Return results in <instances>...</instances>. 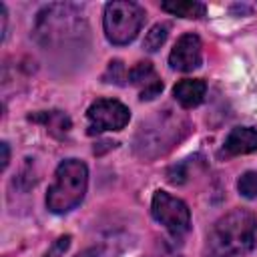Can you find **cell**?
Segmentation results:
<instances>
[{"instance_id": "6da1fadb", "label": "cell", "mask_w": 257, "mask_h": 257, "mask_svg": "<svg viewBox=\"0 0 257 257\" xmlns=\"http://www.w3.org/2000/svg\"><path fill=\"white\" fill-rule=\"evenodd\" d=\"M211 257H245L257 247V215L249 209H233L209 231Z\"/></svg>"}, {"instance_id": "7a4b0ae2", "label": "cell", "mask_w": 257, "mask_h": 257, "mask_svg": "<svg viewBox=\"0 0 257 257\" xmlns=\"http://www.w3.org/2000/svg\"><path fill=\"white\" fill-rule=\"evenodd\" d=\"M86 22L76 4H48L36 14L34 36L42 46L64 44L84 34Z\"/></svg>"}, {"instance_id": "3957f363", "label": "cell", "mask_w": 257, "mask_h": 257, "mask_svg": "<svg viewBox=\"0 0 257 257\" xmlns=\"http://www.w3.org/2000/svg\"><path fill=\"white\" fill-rule=\"evenodd\" d=\"M88 187V167L80 159H64L46 193V209L54 215L72 211L84 199Z\"/></svg>"}, {"instance_id": "277c9868", "label": "cell", "mask_w": 257, "mask_h": 257, "mask_svg": "<svg viewBox=\"0 0 257 257\" xmlns=\"http://www.w3.org/2000/svg\"><path fill=\"white\" fill-rule=\"evenodd\" d=\"M189 131V122L171 110H165L163 114H157L155 118L143 122L139 126L135 149L145 159H155L159 155H165L171 151Z\"/></svg>"}, {"instance_id": "5b68a950", "label": "cell", "mask_w": 257, "mask_h": 257, "mask_svg": "<svg viewBox=\"0 0 257 257\" xmlns=\"http://www.w3.org/2000/svg\"><path fill=\"white\" fill-rule=\"evenodd\" d=\"M145 22V8L137 2L128 0H114L104 6L102 14V28L104 36L114 46H124L133 42Z\"/></svg>"}, {"instance_id": "8992f818", "label": "cell", "mask_w": 257, "mask_h": 257, "mask_svg": "<svg viewBox=\"0 0 257 257\" xmlns=\"http://www.w3.org/2000/svg\"><path fill=\"white\" fill-rule=\"evenodd\" d=\"M151 213H153V219L161 223L175 237H183L191 229V211L187 203L173 197L167 191H155Z\"/></svg>"}, {"instance_id": "52a82bcc", "label": "cell", "mask_w": 257, "mask_h": 257, "mask_svg": "<svg viewBox=\"0 0 257 257\" xmlns=\"http://www.w3.org/2000/svg\"><path fill=\"white\" fill-rule=\"evenodd\" d=\"M86 118H88V135H96L104 131H122L131 120V110L120 100L98 98L88 106Z\"/></svg>"}, {"instance_id": "ba28073f", "label": "cell", "mask_w": 257, "mask_h": 257, "mask_svg": "<svg viewBox=\"0 0 257 257\" xmlns=\"http://www.w3.org/2000/svg\"><path fill=\"white\" fill-rule=\"evenodd\" d=\"M201 48H203L201 38L197 34H193V32L183 34L175 42V46L169 54V66L173 70H179V72H193L203 62V50Z\"/></svg>"}, {"instance_id": "9c48e42d", "label": "cell", "mask_w": 257, "mask_h": 257, "mask_svg": "<svg viewBox=\"0 0 257 257\" xmlns=\"http://www.w3.org/2000/svg\"><path fill=\"white\" fill-rule=\"evenodd\" d=\"M128 82L139 88L141 100H153L163 92V80L155 72L151 62H139L128 70Z\"/></svg>"}, {"instance_id": "30bf717a", "label": "cell", "mask_w": 257, "mask_h": 257, "mask_svg": "<svg viewBox=\"0 0 257 257\" xmlns=\"http://www.w3.org/2000/svg\"><path fill=\"white\" fill-rule=\"evenodd\" d=\"M255 151H257V131L251 126H235L227 135V139L219 151V157L231 159V157L249 155Z\"/></svg>"}, {"instance_id": "8fae6325", "label": "cell", "mask_w": 257, "mask_h": 257, "mask_svg": "<svg viewBox=\"0 0 257 257\" xmlns=\"http://www.w3.org/2000/svg\"><path fill=\"white\" fill-rule=\"evenodd\" d=\"M205 94H207V82L203 78H183L173 86V96L183 108L199 106Z\"/></svg>"}, {"instance_id": "7c38bea8", "label": "cell", "mask_w": 257, "mask_h": 257, "mask_svg": "<svg viewBox=\"0 0 257 257\" xmlns=\"http://www.w3.org/2000/svg\"><path fill=\"white\" fill-rule=\"evenodd\" d=\"M161 8L173 16H179V18H193V20H199L205 16L207 12V6L203 2H197V0H167L161 4Z\"/></svg>"}, {"instance_id": "4fadbf2b", "label": "cell", "mask_w": 257, "mask_h": 257, "mask_svg": "<svg viewBox=\"0 0 257 257\" xmlns=\"http://www.w3.org/2000/svg\"><path fill=\"white\" fill-rule=\"evenodd\" d=\"M30 120L44 122L54 137H64L70 131V118L60 110H46V112H40V114H32Z\"/></svg>"}, {"instance_id": "5bb4252c", "label": "cell", "mask_w": 257, "mask_h": 257, "mask_svg": "<svg viewBox=\"0 0 257 257\" xmlns=\"http://www.w3.org/2000/svg\"><path fill=\"white\" fill-rule=\"evenodd\" d=\"M169 36V26L167 24H155L151 26V30L145 34V40H143V48L149 50V52H157L165 40Z\"/></svg>"}, {"instance_id": "9a60e30c", "label": "cell", "mask_w": 257, "mask_h": 257, "mask_svg": "<svg viewBox=\"0 0 257 257\" xmlns=\"http://www.w3.org/2000/svg\"><path fill=\"white\" fill-rule=\"evenodd\" d=\"M237 191L245 199H257V171H245L237 181Z\"/></svg>"}, {"instance_id": "2e32d148", "label": "cell", "mask_w": 257, "mask_h": 257, "mask_svg": "<svg viewBox=\"0 0 257 257\" xmlns=\"http://www.w3.org/2000/svg\"><path fill=\"white\" fill-rule=\"evenodd\" d=\"M102 80L104 82H114V84H124V80H128V72L124 70L120 60H110Z\"/></svg>"}, {"instance_id": "e0dca14e", "label": "cell", "mask_w": 257, "mask_h": 257, "mask_svg": "<svg viewBox=\"0 0 257 257\" xmlns=\"http://www.w3.org/2000/svg\"><path fill=\"white\" fill-rule=\"evenodd\" d=\"M70 241H72L70 235H60V237L48 247V251L44 253V257H64V253H66L68 247H70Z\"/></svg>"}, {"instance_id": "ac0fdd59", "label": "cell", "mask_w": 257, "mask_h": 257, "mask_svg": "<svg viewBox=\"0 0 257 257\" xmlns=\"http://www.w3.org/2000/svg\"><path fill=\"white\" fill-rule=\"evenodd\" d=\"M0 149H2V171H6V167L10 163V147L4 141V143H0Z\"/></svg>"}, {"instance_id": "d6986e66", "label": "cell", "mask_w": 257, "mask_h": 257, "mask_svg": "<svg viewBox=\"0 0 257 257\" xmlns=\"http://www.w3.org/2000/svg\"><path fill=\"white\" fill-rule=\"evenodd\" d=\"M0 20H2V40L6 38V22H8V14H6V6L0 4Z\"/></svg>"}, {"instance_id": "ffe728a7", "label": "cell", "mask_w": 257, "mask_h": 257, "mask_svg": "<svg viewBox=\"0 0 257 257\" xmlns=\"http://www.w3.org/2000/svg\"><path fill=\"white\" fill-rule=\"evenodd\" d=\"M98 255H100V249H96V247H88V249L80 251L76 257H98Z\"/></svg>"}]
</instances>
